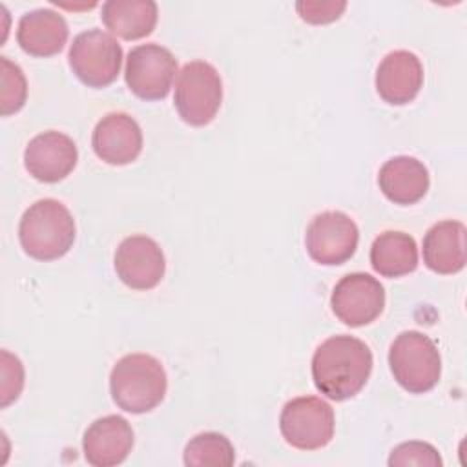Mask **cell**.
<instances>
[{"label":"cell","instance_id":"obj_1","mask_svg":"<svg viewBox=\"0 0 467 467\" xmlns=\"http://www.w3.org/2000/svg\"><path fill=\"white\" fill-rule=\"evenodd\" d=\"M372 372L370 348L354 336H332L312 356L316 389L334 401L354 398Z\"/></svg>","mask_w":467,"mask_h":467},{"label":"cell","instance_id":"obj_2","mask_svg":"<svg viewBox=\"0 0 467 467\" xmlns=\"http://www.w3.org/2000/svg\"><path fill=\"white\" fill-rule=\"evenodd\" d=\"M168 378L162 363L150 354L120 358L109 374V392L119 409L142 414L155 409L166 396Z\"/></svg>","mask_w":467,"mask_h":467},{"label":"cell","instance_id":"obj_3","mask_svg":"<svg viewBox=\"0 0 467 467\" xmlns=\"http://www.w3.org/2000/svg\"><path fill=\"white\" fill-rule=\"evenodd\" d=\"M75 219L57 199H40L22 215L18 239L24 252L38 261H53L69 252L75 241Z\"/></svg>","mask_w":467,"mask_h":467},{"label":"cell","instance_id":"obj_4","mask_svg":"<svg viewBox=\"0 0 467 467\" xmlns=\"http://www.w3.org/2000/svg\"><path fill=\"white\" fill-rule=\"evenodd\" d=\"M389 367L400 387L410 394H423L440 381L441 356L429 336L405 330L390 345Z\"/></svg>","mask_w":467,"mask_h":467},{"label":"cell","instance_id":"obj_5","mask_svg":"<svg viewBox=\"0 0 467 467\" xmlns=\"http://www.w3.org/2000/svg\"><path fill=\"white\" fill-rule=\"evenodd\" d=\"M221 100L223 80L212 64L193 60L182 66L175 82L173 102L184 122L206 126L217 115Z\"/></svg>","mask_w":467,"mask_h":467},{"label":"cell","instance_id":"obj_6","mask_svg":"<svg viewBox=\"0 0 467 467\" xmlns=\"http://www.w3.org/2000/svg\"><path fill=\"white\" fill-rule=\"evenodd\" d=\"M69 67L88 88H106L120 73L122 47L108 33L88 29L73 38L69 47Z\"/></svg>","mask_w":467,"mask_h":467},{"label":"cell","instance_id":"obj_7","mask_svg":"<svg viewBox=\"0 0 467 467\" xmlns=\"http://www.w3.org/2000/svg\"><path fill=\"white\" fill-rule=\"evenodd\" d=\"M334 410L316 396L290 400L279 416V429L285 441L299 451L325 447L334 436Z\"/></svg>","mask_w":467,"mask_h":467},{"label":"cell","instance_id":"obj_8","mask_svg":"<svg viewBox=\"0 0 467 467\" xmlns=\"http://www.w3.org/2000/svg\"><path fill=\"white\" fill-rule=\"evenodd\" d=\"M177 73V58L161 44L135 46L126 58L124 78L142 100H161L170 93Z\"/></svg>","mask_w":467,"mask_h":467},{"label":"cell","instance_id":"obj_9","mask_svg":"<svg viewBox=\"0 0 467 467\" xmlns=\"http://www.w3.org/2000/svg\"><path fill=\"white\" fill-rule=\"evenodd\" d=\"M359 241V230L350 215L337 210L317 213L305 232V246L308 255L327 266L348 261Z\"/></svg>","mask_w":467,"mask_h":467},{"label":"cell","instance_id":"obj_10","mask_svg":"<svg viewBox=\"0 0 467 467\" xmlns=\"http://www.w3.org/2000/svg\"><path fill=\"white\" fill-rule=\"evenodd\" d=\"M330 306L336 317L345 325L365 327L383 312L385 288L370 274H347L336 283Z\"/></svg>","mask_w":467,"mask_h":467},{"label":"cell","instance_id":"obj_11","mask_svg":"<svg viewBox=\"0 0 467 467\" xmlns=\"http://www.w3.org/2000/svg\"><path fill=\"white\" fill-rule=\"evenodd\" d=\"M166 261L161 246L148 235L126 237L115 252V272L133 290H150L164 277Z\"/></svg>","mask_w":467,"mask_h":467},{"label":"cell","instance_id":"obj_12","mask_svg":"<svg viewBox=\"0 0 467 467\" xmlns=\"http://www.w3.org/2000/svg\"><path fill=\"white\" fill-rule=\"evenodd\" d=\"M77 161V144L60 131L38 133L24 150V166L40 182L62 181L73 171Z\"/></svg>","mask_w":467,"mask_h":467},{"label":"cell","instance_id":"obj_13","mask_svg":"<svg viewBox=\"0 0 467 467\" xmlns=\"http://www.w3.org/2000/svg\"><path fill=\"white\" fill-rule=\"evenodd\" d=\"M95 155L113 166L130 164L142 151V131L133 117L122 111L104 115L91 135Z\"/></svg>","mask_w":467,"mask_h":467},{"label":"cell","instance_id":"obj_14","mask_svg":"<svg viewBox=\"0 0 467 467\" xmlns=\"http://www.w3.org/2000/svg\"><path fill=\"white\" fill-rule=\"evenodd\" d=\"M133 447L131 425L117 414L95 420L84 432V458L93 467H111L122 463Z\"/></svg>","mask_w":467,"mask_h":467},{"label":"cell","instance_id":"obj_15","mask_svg":"<svg viewBox=\"0 0 467 467\" xmlns=\"http://www.w3.org/2000/svg\"><path fill=\"white\" fill-rule=\"evenodd\" d=\"M423 86V66L407 49H396L383 57L376 69V89L392 106H403L416 99Z\"/></svg>","mask_w":467,"mask_h":467},{"label":"cell","instance_id":"obj_16","mask_svg":"<svg viewBox=\"0 0 467 467\" xmlns=\"http://www.w3.org/2000/svg\"><path fill=\"white\" fill-rule=\"evenodd\" d=\"M69 36L66 18L47 7L22 15L16 27L18 46L33 57H51L64 49Z\"/></svg>","mask_w":467,"mask_h":467},{"label":"cell","instance_id":"obj_17","mask_svg":"<svg viewBox=\"0 0 467 467\" xmlns=\"http://www.w3.org/2000/svg\"><path fill=\"white\" fill-rule=\"evenodd\" d=\"M378 184L390 202L409 206L423 199L431 179L421 161L409 155H398L379 168Z\"/></svg>","mask_w":467,"mask_h":467},{"label":"cell","instance_id":"obj_18","mask_svg":"<svg viewBox=\"0 0 467 467\" xmlns=\"http://www.w3.org/2000/svg\"><path fill=\"white\" fill-rule=\"evenodd\" d=\"M465 224L460 221H440L423 237V263L436 274H456L465 266Z\"/></svg>","mask_w":467,"mask_h":467},{"label":"cell","instance_id":"obj_19","mask_svg":"<svg viewBox=\"0 0 467 467\" xmlns=\"http://www.w3.org/2000/svg\"><path fill=\"white\" fill-rule=\"evenodd\" d=\"M157 4L153 0H108L102 4V22L117 36L137 40L148 36L157 24Z\"/></svg>","mask_w":467,"mask_h":467},{"label":"cell","instance_id":"obj_20","mask_svg":"<svg viewBox=\"0 0 467 467\" xmlns=\"http://www.w3.org/2000/svg\"><path fill=\"white\" fill-rule=\"evenodd\" d=\"M370 265L383 277H400L418 266V246L405 232H383L370 246Z\"/></svg>","mask_w":467,"mask_h":467},{"label":"cell","instance_id":"obj_21","mask_svg":"<svg viewBox=\"0 0 467 467\" xmlns=\"http://www.w3.org/2000/svg\"><path fill=\"white\" fill-rule=\"evenodd\" d=\"M234 462V445L219 432H201L184 447V465L188 467H230Z\"/></svg>","mask_w":467,"mask_h":467},{"label":"cell","instance_id":"obj_22","mask_svg":"<svg viewBox=\"0 0 467 467\" xmlns=\"http://www.w3.org/2000/svg\"><path fill=\"white\" fill-rule=\"evenodd\" d=\"M0 106L2 115L16 113L27 97V84L22 69L7 57H0Z\"/></svg>","mask_w":467,"mask_h":467},{"label":"cell","instance_id":"obj_23","mask_svg":"<svg viewBox=\"0 0 467 467\" xmlns=\"http://www.w3.org/2000/svg\"><path fill=\"white\" fill-rule=\"evenodd\" d=\"M441 456L438 451L425 441H405L392 449L389 456L390 467H405V465H418V467H441Z\"/></svg>","mask_w":467,"mask_h":467},{"label":"cell","instance_id":"obj_24","mask_svg":"<svg viewBox=\"0 0 467 467\" xmlns=\"http://www.w3.org/2000/svg\"><path fill=\"white\" fill-rule=\"evenodd\" d=\"M299 16L308 24H328L341 16L347 9L343 0H301L296 4Z\"/></svg>","mask_w":467,"mask_h":467},{"label":"cell","instance_id":"obj_25","mask_svg":"<svg viewBox=\"0 0 467 467\" xmlns=\"http://www.w3.org/2000/svg\"><path fill=\"white\" fill-rule=\"evenodd\" d=\"M24 387V367L20 359L2 350V407L15 401Z\"/></svg>","mask_w":467,"mask_h":467}]
</instances>
